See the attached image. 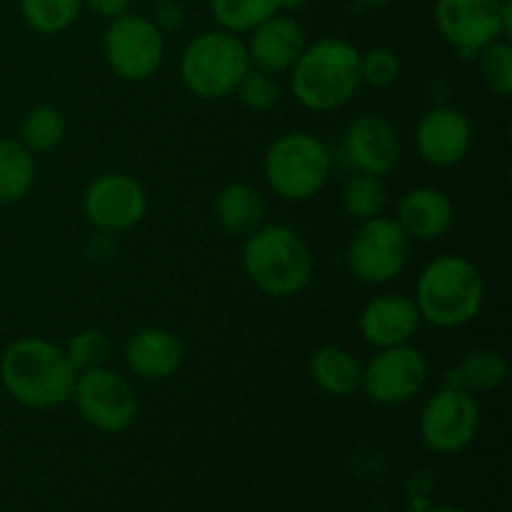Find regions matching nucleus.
<instances>
[{"instance_id": "nucleus-25", "label": "nucleus", "mask_w": 512, "mask_h": 512, "mask_svg": "<svg viewBox=\"0 0 512 512\" xmlns=\"http://www.w3.org/2000/svg\"><path fill=\"white\" fill-rule=\"evenodd\" d=\"M210 13L223 30L248 35L255 25L283 13V0H208Z\"/></svg>"}, {"instance_id": "nucleus-1", "label": "nucleus", "mask_w": 512, "mask_h": 512, "mask_svg": "<svg viewBox=\"0 0 512 512\" xmlns=\"http://www.w3.org/2000/svg\"><path fill=\"white\" fill-rule=\"evenodd\" d=\"M78 373L63 348L45 338L25 335L0 355V385L28 410H55L70 403Z\"/></svg>"}, {"instance_id": "nucleus-16", "label": "nucleus", "mask_w": 512, "mask_h": 512, "mask_svg": "<svg viewBox=\"0 0 512 512\" xmlns=\"http://www.w3.org/2000/svg\"><path fill=\"white\" fill-rule=\"evenodd\" d=\"M305 45H308V35H305L303 25L293 15L285 13L273 15V18L255 25L245 40L250 68H258L263 73L275 75V78L290 73Z\"/></svg>"}, {"instance_id": "nucleus-6", "label": "nucleus", "mask_w": 512, "mask_h": 512, "mask_svg": "<svg viewBox=\"0 0 512 512\" xmlns=\"http://www.w3.org/2000/svg\"><path fill=\"white\" fill-rule=\"evenodd\" d=\"M250 70L245 40L230 30L215 28L195 35L180 55V83L200 100H225L235 93Z\"/></svg>"}, {"instance_id": "nucleus-24", "label": "nucleus", "mask_w": 512, "mask_h": 512, "mask_svg": "<svg viewBox=\"0 0 512 512\" xmlns=\"http://www.w3.org/2000/svg\"><path fill=\"white\" fill-rule=\"evenodd\" d=\"M65 133H68V120H65L63 110L50 103H38L25 110L18 128V140L33 155H45L60 148Z\"/></svg>"}, {"instance_id": "nucleus-12", "label": "nucleus", "mask_w": 512, "mask_h": 512, "mask_svg": "<svg viewBox=\"0 0 512 512\" xmlns=\"http://www.w3.org/2000/svg\"><path fill=\"white\" fill-rule=\"evenodd\" d=\"M83 215L98 233L120 235L140 225L148 215L150 198L138 178L128 173H100L83 190Z\"/></svg>"}, {"instance_id": "nucleus-33", "label": "nucleus", "mask_w": 512, "mask_h": 512, "mask_svg": "<svg viewBox=\"0 0 512 512\" xmlns=\"http://www.w3.org/2000/svg\"><path fill=\"white\" fill-rule=\"evenodd\" d=\"M83 5L110 23V20L130 13V5H133V0H83Z\"/></svg>"}, {"instance_id": "nucleus-17", "label": "nucleus", "mask_w": 512, "mask_h": 512, "mask_svg": "<svg viewBox=\"0 0 512 512\" xmlns=\"http://www.w3.org/2000/svg\"><path fill=\"white\" fill-rule=\"evenodd\" d=\"M420 325H423V318L418 313V305L413 295L405 293L375 295L358 318L360 335L375 350L413 343Z\"/></svg>"}, {"instance_id": "nucleus-27", "label": "nucleus", "mask_w": 512, "mask_h": 512, "mask_svg": "<svg viewBox=\"0 0 512 512\" xmlns=\"http://www.w3.org/2000/svg\"><path fill=\"white\" fill-rule=\"evenodd\" d=\"M83 0H20L25 25L40 35H58L78 20Z\"/></svg>"}, {"instance_id": "nucleus-26", "label": "nucleus", "mask_w": 512, "mask_h": 512, "mask_svg": "<svg viewBox=\"0 0 512 512\" xmlns=\"http://www.w3.org/2000/svg\"><path fill=\"white\" fill-rule=\"evenodd\" d=\"M343 210L348 218L358 220H373L385 215L388 210V188L385 180L378 175L355 173L353 178L345 180L343 185Z\"/></svg>"}, {"instance_id": "nucleus-21", "label": "nucleus", "mask_w": 512, "mask_h": 512, "mask_svg": "<svg viewBox=\"0 0 512 512\" xmlns=\"http://www.w3.org/2000/svg\"><path fill=\"white\" fill-rule=\"evenodd\" d=\"M310 378L333 398H350L363 383V365L343 345H323L310 355Z\"/></svg>"}, {"instance_id": "nucleus-7", "label": "nucleus", "mask_w": 512, "mask_h": 512, "mask_svg": "<svg viewBox=\"0 0 512 512\" xmlns=\"http://www.w3.org/2000/svg\"><path fill=\"white\" fill-rule=\"evenodd\" d=\"M435 28L465 60H473L485 45L510 40V0H438L433 10Z\"/></svg>"}, {"instance_id": "nucleus-9", "label": "nucleus", "mask_w": 512, "mask_h": 512, "mask_svg": "<svg viewBox=\"0 0 512 512\" xmlns=\"http://www.w3.org/2000/svg\"><path fill=\"white\" fill-rule=\"evenodd\" d=\"M103 58L115 78L145 83L163 65L165 35L148 15L125 13L110 20L105 28Z\"/></svg>"}, {"instance_id": "nucleus-19", "label": "nucleus", "mask_w": 512, "mask_h": 512, "mask_svg": "<svg viewBox=\"0 0 512 512\" xmlns=\"http://www.w3.org/2000/svg\"><path fill=\"white\" fill-rule=\"evenodd\" d=\"M393 220L408 235L410 243H433L453 228L455 205L445 190L420 185L400 198Z\"/></svg>"}, {"instance_id": "nucleus-34", "label": "nucleus", "mask_w": 512, "mask_h": 512, "mask_svg": "<svg viewBox=\"0 0 512 512\" xmlns=\"http://www.w3.org/2000/svg\"><path fill=\"white\" fill-rule=\"evenodd\" d=\"M358 5H363V8H385L388 3H393V0H355Z\"/></svg>"}, {"instance_id": "nucleus-5", "label": "nucleus", "mask_w": 512, "mask_h": 512, "mask_svg": "<svg viewBox=\"0 0 512 512\" xmlns=\"http://www.w3.org/2000/svg\"><path fill=\"white\" fill-rule=\"evenodd\" d=\"M263 175L273 195L288 203L313 200L333 175V153L318 135L290 130L268 145Z\"/></svg>"}, {"instance_id": "nucleus-20", "label": "nucleus", "mask_w": 512, "mask_h": 512, "mask_svg": "<svg viewBox=\"0 0 512 512\" xmlns=\"http://www.w3.org/2000/svg\"><path fill=\"white\" fill-rule=\"evenodd\" d=\"M265 195L250 183H228L215 195L213 213L220 228L235 238H245L265 223Z\"/></svg>"}, {"instance_id": "nucleus-29", "label": "nucleus", "mask_w": 512, "mask_h": 512, "mask_svg": "<svg viewBox=\"0 0 512 512\" xmlns=\"http://www.w3.org/2000/svg\"><path fill=\"white\" fill-rule=\"evenodd\" d=\"M65 358L73 365L75 373H88V370L105 368L110 360V340L103 330L85 328L78 330L63 348Z\"/></svg>"}, {"instance_id": "nucleus-3", "label": "nucleus", "mask_w": 512, "mask_h": 512, "mask_svg": "<svg viewBox=\"0 0 512 512\" xmlns=\"http://www.w3.org/2000/svg\"><path fill=\"white\" fill-rule=\"evenodd\" d=\"M413 300L423 323L440 330L463 328L483 310L485 278L465 255H438L420 270Z\"/></svg>"}, {"instance_id": "nucleus-11", "label": "nucleus", "mask_w": 512, "mask_h": 512, "mask_svg": "<svg viewBox=\"0 0 512 512\" xmlns=\"http://www.w3.org/2000/svg\"><path fill=\"white\" fill-rule=\"evenodd\" d=\"M70 400L80 418L100 433H123L138 418V395L133 383L108 365L78 373Z\"/></svg>"}, {"instance_id": "nucleus-31", "label": "nucleus", "mask_w": 512, "mask_h": 512, "mask_svg": "<svg viewBox=\"0 0 512 512\" xmlns=\"http://www.w3.org/2000/svg\"><path fill=\"white\" fill-rule=\"evenodd\" d=\"M235 98L250 113H268L278 105L280 100V85L278 78L270 73H263L258 68H250L248 73L240 78L238 88H235Z\"/></svg>"}, {"instance_id": "nucleus-30", "label": "nucleus", "mask_w": 512, "mask_h": 512, "mask_svg": "<svg viewBox=\"0 0 512 512\" xmlns=\"http://www.w3.org/2000/svg\"><path fill=\"white\" fill-rule=\"evenodd\" d=\"M403 75V60L393 48H370L360 53V83L375 90H388Z\"/></svg>"}, {"instance_id": "nucleus-18", "label": "nucleus", "mask_w": 512, "mask_h": 512, "mask_svg": "<svg viewBox=\"0 0 512 512\" xmlns=\"http://www.w3.org/2000/svg\"><path fill=\"white\" fill-rule=\"evenodd\" d=\"M123 358L130 375L148 383H163L183 368L185 348L173 330L150 325V328L135 330L125 340Z\"/></svg>"}, {"instance_id": "nucleus-2", "label": "nucleus", "mask_w": 512, "mask_h": 512, "mask_svg": "<svg viewBox=\"0 0 512 512\" xmlns=\"http://www.w3.org/2000/svg\"><path fill=\"white\" fill-rule=\"evenodd\" d=\"M240 263L250 283L275 300L303 293L315 273L310 245L298 230L283 223H263L245 235Z\"/></svg>"}, {"instance_id": "nucleus-22", "label": "nucleus", "mask_w": 512, "mask_h": 512, "mask_svg": "<svg viewBox=\"0 0 512 512\" xmlns=\"http://www.w3.org/2000/svg\"><path fill=\"white\" fill-rule=\"evenodd\" d=\"M508 360L495 348H473L445 373V383L468 393H493L508 380Z\"/></svg>"}, {"instance_id": "nucleus-10", "label": "nucleus", "mask_w": 512, "mask_h": 512, "mask_svg": "<svg viewBox=\"0 0 512 512\" xmlns=\"http://www.w3.org/2000/svg\"><path fill=\"white\" fill-rule=\"evenodd\" d=\"M480 430L478 398L468 390L443 383L420 410L418 433L425 448L438 455H458Z\"/></svg>"}, {"instance_id": "nucleus-13", "label": "nucleus", "mask_w": 512, "mask_h": 512, "mask_svg": "<svg viewBox=\"0 0 512 512\" xmlns=\"http://www.w3.org/2000/svg\"><path fill=\"white\" fill-rule=\"evenodd\" d=\"M428 383V358L413 343L375 350L363 365L360 390L378 405H405Z\"/></svg>"}, {"instance_id": "nucleus-14", "label": "nucleus", "mask_w": 512, "mask_h": 512, "mask_svg": "<svg viewBox=\"0 0 512 512\" xmlns=\"http://www.w3.org/2000/svg\"><path fill=\"white\" fill-rule=\"evenodd\" d=\"M340 153L355 173L385 178L400 163V135L383 115H358L345 125Z\"/></svg>"}, {"instance_id": "nucleus-32", "label": "nucleus", "mask_w": 512, "mask_h": 512, "mask_svg": "<svg viewBox=\"0 0 512 512\" xmlns=\"http://www.w3.org/2000/svg\"><path fill=\"white\" fill-rule=\"evenodd\" d=\"M155 5V13H153V23L158 25L160 33H175V30L183 28L185 23V10L178 0H160Z\"/></svg>"}, {"instance_id": "nucleus-23", "label": "nucleus", "mask_w": 512, "mask_h": 512, "mask_svg": "<svg viewBox=\"0 0 512 512\" xmlns=\"http://www.w3.org/2000/svg\"><path fill=\"white\" fill-rule=\"evenodd\" d=\"M35 155L18 138H0V205H15L35 183Z\"/></svg>"}, {"instance_id": "nucleus-8", "label": "nucleus", "mask_w": 512, "mask_h": 512, "mask_svg": "<svg viewBox=\"0 0 512 512\" xmlns=\"http://www.w3.org/2000/svg\"><path fill=\"white\" fill-rule=\"evenodd\" d=\"M410 245L408 235L388 215L363 220L345 250V265L358 283L388 285L408 268Z\"/></svg>"}, {"instance_id": "nucleus-28", "label": "nucleus", "mask_w": 512, "mask_h": 512, "mask_svg": "<svg viewBox=\"0 0 512 512\" xmlns=\"http://www.w3.org/2000/svg\"><path fill=\"white\" fill-rule=\"evenodd\" d=\"M480 80L485 88L498 98H510L512 95V45L510 40H495V43L485 45L478 55Z\"/></svg>"}, {"instance_id": "nucleus-35", "label": "nucleus", "mask_w": 512, "mask_h": 512, "mask_svg": "<svg viewBox=\"0 0 512 512\" xmlns=\"http://www.w3.org/2000/svg\"><path fill=\"white\" fill-rule=\"evenodd\" d=\"M148 3H160V0H148Z\"/></svg>"}, {"instance_id": "nucleus-15", "label": "nucleus", "mask_w": 512, "mask_h": 512, "mask_svg": "<svg viewBox=\"0 0 512 512\" xmlns=\"http://www.w3.org/2000/svg\"><path fill=\"white\" fill-rule=\"evenodd\" d=\"M415 150L433 168H455L473 150V123L453 105L430 108L415 125Z\"/></svg>"}, {"instance_id": "nucleus-4", "label": "nucleus", "mask_w": 512, "mask_h": 512, "mask_svg": "<svg viewBox=\"0 0 512 512\" xmlns=\"http://www.w3.org/2000/svg\"><path fill=\"white\" fill-rule=\"evenodd\" d=\"M290 93L313 113H333L360 90V50L343 38H320L305 45L290 68Z\"/></svg>"}]
</instances>
